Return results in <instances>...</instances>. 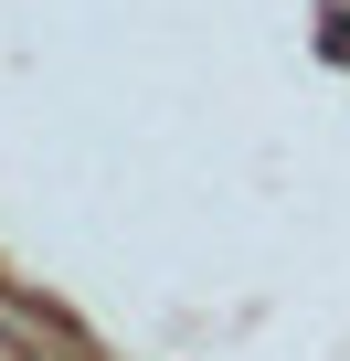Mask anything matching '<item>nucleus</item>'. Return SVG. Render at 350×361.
<instances>
[{
	"label": "nucleus",
	"instance_id": "f257e3e1",
	"mask_svg": "<svg viewBox=\"0 0 350 361\" xmlns=\"http://www.w3.org/2000/svg\"><path fill=\"white\" fill-rule=\"evenodd\" d=\"M329 54H339V64H350V11H329Z\"/></svg>",
	"mask_w": 350,
	"mask_h": 361
}]
</instances>
